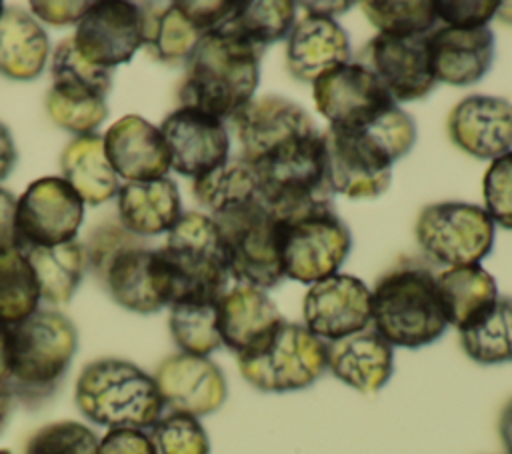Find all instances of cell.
<instances>
[{
	"instance_id": "obj_1",
	"label": "cell",
	"mask_w": 512,
	"mask_h": 454,
	"mask_svg": "<svg viewBox=\"0 0 512 454\" xmlns=\"http://www.w3.org/2000/svg\"><path fill=\"white\" fill-rule=\"evenodd\" d=\"M260 80V50L220 26L200 38L186 60L178 92L182 106L232 120L252 98Z\"/></svg>"
},
{
	"instance_id": "obj_2",
	"label": "cell",
	"mask_w": 512,
	"mask_h": 454,
	"mask_svg": "<svg viewBox=\"0 0 512 454\" xmlns=\"http://www.w3.org/2000/svg\"><path fill=\"white\" fill-rule=\"evenodd\" d=\"M372 328L394 348H424L448 328L436 276L416 262H402L370 290Z\"/></svg>"
},
{
	"instance_id": "obj_3",
	"label": "cell",
	"mask_w": 512,
	"mask_h": 454,
	"mask_svg": "<svg viewBox=\"0 0 512 454\" xmlns=\"http://www.w3.org/2000/svg\"><path fill=\"white\" fill-rule=\"evenodd\" d=\"M78 348V332L58 310L38 308L10 326V380L16 400L36 404L56 392Z\"/></svg>"
},
{
	"instance_id": "obj_4",
	"label": "cell",
	"mask_w": 512,
	"mask_h": 454,
	"mask_svg": "<svg viewBox=\"0 0 512 454\" xmlns=\"http://www.w3.org/2000/svg\"><path fill=\"white\" fill-rule=\"evenodd\" d=\"M74 402L84 418L110 428H150L164 410L150 374L122 358L88 362L74 388Z\"/></svg>"
},
{
	"instance_id": "obj_5",
	"label": "cell",
	"mask_w": 512,
	"mask_h": 454,
	"mask_svg": "<svg viewBox=\"0 0 512 454\" xmlns=\"http://www.w3.org/2000/svg\"><path fill=\"white\" fill-rule=\"evenodd\" d=\"M236 358L252 388L270 394L296 392L326 372V342L304 324L284 318Z\"/></svg>"
},
{
	"instance_id": "obj_6",
	"label": "cell",
	"mask_w": 512,
	"mask_h": 454,
	"mask_svg": "<svg viewBox=\"0 0 512 454\" xmlns=\"http://www.w3.org/2000/svg\"><path fill=\"white\" fill-rule=\"evenodd\" d=\"M278 220L284 278L310 286L338 274L350 254L352 234L332 200L312 202Z\"/></svg>"
},
{
	"instance_id": "obj_7",
	"label": "cell",
	"mask_w": 512,
	"mask_h": 454,
	"mask_svg": "<svg viewBox=\"0 0 512 454\" xmlns=\"http://www.w3.org/2000/svg\"><path fill=\"white\" fill-rule=\"evenodd\" d=\"M180 298H220L228 288L230 270L222 232L212 216L184 212L170 228L164 248Z\"/></svg>"
},
{
	"instance_id": "obj_8",
	"label": "cell",
	"mask_w": 512,
	"mask_h": 454,
	"mask_svg": "<svg viewBox=\"0 0 512 454\" xmlns=\"http://www.w3.org/2000/svg\"><path fill=\"white\" fill-rule=\"evenodd\" d=\"M214 222L224 238L230 278L262 290L284 280L280 220L260 198Z\"/></svg>"
},
{
	"instance_id": "obj_9",
	"label": "cell",
	"mask_w": 512,
	"mask_h": 454,
	"mask_svg": "<svg viewBox=\"0 0 512 454\" xmlns=\"http://www.w3.org/2000/svg\"><path fill=\"white\" fill-rule=\"evenodd\" d=\"M424 256L444 266H468L484 260L494 244V222L482 206L436 202L422 208L414 226Z\"/></svg>"
},
{
	"instance_id": "obj_10",
	"label": "cell",
	"mask_w": 512,
	"mask_h": 454,
	"mask_svg": "<svg viewBox=\"0 0 512 454\" xmlns=\"http://www.w3.org/2000/svg\"><path fill=\"white\" fill-rule=\"evenodd\" d=\"M260 200L286 216L318 200H332L324 182L322 134L296 140L252 164Z\"/></svg>"
},
{
	"instance_id": "obj_11",
	"label": "cell",
	"mask_w": 512,
	"mask_h": 454,
	"mask_svg": "<svg viewBox=\"0 0 512 454\" xmlns=\"http://www.w3.org/2000/svg\"><path fill=\"white\" fill-rule=\"evenodd\" d=\"M324 182L330 194L352 200L384 194L392 180L394 160L384 146L366 130L322 132Z\"/></svg>"
},
{
	"instance_id": "obj_12",
	"label": "cell",
	"mask_w": 512,
	"mask_h": 454,
	"mask_svg": "<svg viewBox=\"0 0 512 454\" xmlns=\"http://www.w3.org/2000/svg\"><path fill=\"white\" fill-rule=\"evenodd\" d=\"M316 110L338 130H362L396 106L390 92L362 62L336 66L312 82Z\"/></svg>"
},
{
	"instance_id": "obj_13",
	"label": "cell",
	"mask_w": 512,
	"mask_h": 454,
	"mask_svg": "<svg viewBox=\"0 0 512 454\" xmlns=\"http://www.w3.org/2000/svg\"><path fill=\"white\" fill-rule=\"evenodd\" d=\"M84 218V200L62 178L34 180L16 202L18 248L58 246L74 240Z\"/></svg>"
},
{
	"instance_id": "obj_14",
	"label": "cell",
	"mask_w": 512,
	"mask_h": 454,
	"mask_svg": "<svg viewBox=\"0 0 512 454\" xmlns=\"http://www.w3.org/2000/svg\"><path fill=\"white\" fill-rule=\"evenodd\" d=\"M234 134L240 146V158L250 166L272 152L318 134L310 114L294 100L266 94L252 98L234 118Z\"/></svg>"
},
{
	"instance_id": "obj_15",
	"label": "cell",
	"mask_w": 512,
	"mask_h": 454,
	"mask_svg": "<svg viewBox=\"0 0 512 454\" xmlns=\"http://www.w3.org/2000/svg\"><path fill=\"white\" fill-rule=\"evenodd\" d=\"M72 40L84 60L112 70L128 62L146 40L142 6L120 0L92 2Z\"/></svg>"
},
{
	"instance_id": "obj_16",
	"label": "cell",
	"mask_w": 512,
	"mask_h": 454,
	"mask_svg": "<svg viewBox=\"0 0 512 454\" xmlns=\"http://www.w3.org/2000/svg\"><path fill=\"white\" fill-rule=\"evenodd\" d=\"M102 280L116 304L138 314H154L176 298L174 274L162 252L142 244L118 252Z\"/></svg>"
},
{
	"instance_id": "obj_17",
	"label": "cell",
	"mask_w": 512,
	"mask_h": 454,
	"mask_svg": "<svg viewBox=\"0 0 512 454\" xmlns=\"http://www.w3.org/2000/svg\"><path fill=\"white\" fill-rule=\"evenodd\" d=\"M304 326L324 342H334L372 324L370 288L352 274H332L310 284L302 302Z\"/></svg>"
},
{
	"instance_id": "obj_18",
	"label": "cell",
	"mask_w": 512,
	"mask_h": 454,
	"mask_svg": "<svg viewBox=\"0 0 512 454\" xmlns=\"http://www.w3.org/2000/svg\"><path fill=\"white\" fill-rule=\"evenodd\" d=\"M160 134L170 154V168L182 176L200 178L230 158V134L222 120L180 106L170 112Z\"/></svg>"
},
{
	"instance_id": "obj_19",
	"label": "cell",
	"mask_w": 512,
	"mask_h": 454,
	"mask_svg": "<svg viewBox=\"0 0 512 454\" xmlns=\"http://www.w3.org/2000/svg\"><path fill=\"white\" fill-rule=\"evenodd\" d=\"M152 378L164 406L194 418L216 412L228 396L224 372L208 356L170 354L158 364Z\"/></svg>"
},
{
	"instance_id": "obj_20",
	"label": "cell",
	"mask_w": 512,
	"mask_h": 454,
	"mask_svg": "<svg viewBox=\"0 0 512 454\" xmlns=\"http://www.w3.org/2000/svg\"><path fill=\"white\" fill-rule=\"evenodd\" d=\"M362 62L390 92L394 102L420 100L436 86L426 36L376 34L362 50Z\"/></svg>"
},
{
	"instance_id": "obj_21",
	"label": "cell",
	"mask_w": 512,
	"mask_h": 454,
	"mask_svg": "<svg viewBox=\"0 0 512 454\" xmlns=\"http://www.w3.org/2000/svg\"><path fill=\"white\" fill-rule=\"evenodd\" d=\"M446 130L462 152L496 160L512 152V102L486 94L466 96L450 110Z\"/></svg>"
},
{
	"instance_id": "obj_22",
	"label": "cell",
	"mask_w": 512,
	"mask_h": 454,
	"mask_svg": "<svg viewBox=\"0 0 512 454\" xmlns=\"http://www.w3.org/2000/svg\"><path fill=\"white\" fill-rule=\"evenodd\" d=\"M102 138L106 158L118 178L126 182L166 178L170 154L160 128L146 118L138 114L122 116L112 122Z\"/></svg>"
},
{
	"instance_id": "obj_23",
	"label": "cell",
	"mask_w": 512,
	"mask_h": 454,
	"mask_svg": "<svg viewBox=\"0 0 512 454\" xmlns=\"http://www.w3.org/2000/svg\"><path fill=\"white\" fill-rule=\"evenodd\" d=\"M426 48L436 82L476 84L492 66L494 32L484 28L440 26L426 34Z\"/></svg>"
},
{
	"instance_id": "obj_24",
	"label": "cell",
	"mask_w": 512,
	"mask_h": 454,
	"mask_svg": "<svg viewBox=\"0 0 512 454\" xmlns=\"http://www.w3.org/2000/svg\"><path fill=\"white\" fill-rule=\"evenodd\" d=\"M326 370L342 384L374 394L394 372V348L372 328L326 342Z\"/></svg>"
},
{
	"instance_id": "obj_25",
	"label": "cell",
	"mask_w": 512,
	"mask_h": 454,
	"mask_svg": "<svg viewBox=\"0 0 512 454\" xmlns=\"http://www.w3.org/2000/svg\"><path fill=\"white\" fill-rule=\"evenodd\" d=\"M350 54V38L334 18L304 14L288 34L286 68L296 80L312 84L324 72L350 62Z\"/></svg>"
},
{
	"instance_id": "obj_26",
	"label": "cell",
	"mask_w": 512,
	"mask_h": 454,
	"mask_svg": "<svg viewBox=\"0 0 512 454\" xmlns=\"http://www.w3.org/2000/svg\"><path fill=\"white\" fill-rule=\"evenodd\" d=\"M284 316L266 290L234 282L218 298V328L222 344L234 354L244 352Z\"/></svg>"
},
{
	"instance_id": "obj_27",
	"label": "cell",
	"mask_w": 512,
	"mask_h": 454,
	"mask_svg": "<svg viewBox=\"0 0 512 454\" xmlns=\"http://www.w3.org/2000/svg\"><path fill=\"white\" fill-rule=\"evenodd\" d=\"M180 216V192L170 178L126 182L118 190L120 226L138 238L170 232Z\"/></svg>"
},
{
	"instance_id": "obj_28",
	"label": "cell",
	"mask_w": 512,
	"mask_h": 454,
	"mask_svg": "<svg viewBox=\"0 0 512 454\" xmlns=\"http://www.w3.org/2000/svg\"><path fill=\"white\" fill-rule=\"evenodd\" d=\"M60 168L62 178L90 206L108 202L120 190L118 176L104 152V138L98 134L72 138L62 150Z\"/></svg>"
},
{
	"instance_id": "obj_29",
	"label": "cell",
	"mask_w": 512,
	"mask_h": 454,
	"mask_svg": "<svg viewBox=\"0 0 512 454\" xmlns=\"http://www.w3.org/2000/svg\"><path fill=\"white\" fill-rule=\"evenodd\" d=\"M50 54L44 28L20 8H6L0 18V74L32 80L42 74Z\"/></svg>"
},
{
	"instance_id": "obj_30",
	"label": "cell",
	"mask_w": 512,
	"mask_h": 454,
	"mask_svg": "<svg viewBox=\"0 0 512 454\" xmlns=\"http://www.w3.org/2000/svg\"><path fill=\"white\" fill-rule=\"evenodd\" d=\"M448 326L458 330L482 318L498 300L494 276L478 264L446 268L436 276Z\"/></svg>"
},
{
	"instance_id": "obj_31",
	"label": "cell",
	"mask_w": 512,
	"mask_h": 454,
	"mask_svg": "<svg viewBox=\"0 0 512 454\" xmlns=\"http://www.w3.org/2000/svg\"><path fill=\"white\" fill-rule=\"evenodd\" d=\"M20 250L36 274L40 298L48 304H68L84 274V244L70 240L58 246H28Z\"/></svg>"
},
{
	"instance_id": "obj_32",
	"label": "cell",
	"mask_w": 512,
	"mask_h": 454,
	"mask_svg": "<svg viewBox=\"0 0 512 454\" xmlns=\"http://www.w3.org/2000/svg\"><path fill=\"white\" fill-rule=\"evenodd\" d=\"M192 194L212 218L230 214L260 198L254 168L240 156L228 158L218 168L202 174L192 184Z\"/></svg>"
},
{
	"instance_id": "obj_33",
	"label": "cell",
	"mask_w": 512,
	"mask_h": 454,
	"mask_svg": "<svg viewBox=\"0 0 512 454\" xmlns=\"http://www.w3.org/2000/svg\"><path fill=\"white\" fill-rule=\"evenodd\" d=\"M144 12V34L154 56L166 64L186 62L204 32L182 12L178 2L166 6L140 4Z\"/></svg>"
},
{
	"instance_id": "obj_34",
	"label": "cell",
	"mask_w": 512,
	"mask_h": 454,
	"mask_svg": "<svg viewBox=\"0 0 512 454\" xmlns=\"http://www.w3.org/2000/svg\"><path fill=\"white\" fill-rule=\"evenodd\" d=\"M168 328L180 352L210 356L222 346L218 298H180L172 302Z\"/></svg>"
},
{
	"instance_id": "obj_35",
	"label": "cell",
	"mask_w": 512,
	"mask_h": 454,
	"mask_svg": "<svg viewBox=\"0 0 512 454\" xmlns=\"http://www.w3.org/2000/svg\"><path fill=\"white\" fill-rule=\"evenodd\" d=\"M458 334L472 362L482 366L512 362V298H498L482 318Z\"/></svg>"
},
{
	"instance_id": "obj_36",
	"label": "cell",
	"mask_w": 512,
	"mask_h": 454,
	"mask_svg": "<svg viewBox=\"0 0 512 454\" xmlns=\"http://www.w3.org/2000/svg\"><path fill=\"white\" fill-rule=\"evenodd\" d=\"M296 6L292 0L238 2L234 14L222 26L262 50L290 34L296 24Z\"/></svg>"
},
{
	"instance_id": "obj_37",
	"label": "cell",
	"mask_w": 512,
	"mask_h": 454,
	"mask_svg": "<svg viewBox=\"0 0 512 454\" xmlns=\"http://www.w3.org/2000/svg\"><path fill=\"white\" fill-rule=\"evenodd\" d=\"M40 288L26 254L12 246L0 250V326H16L38 310Z\"/></svg>"
},
{
	"instance_id": "obj_38",
	"label": "cell",
	"mask_w": 512,
	"mask_h": 454,
	"mask_svg": "<svg viewBox=\"0 0 512 454\" xmlns=\"http://www.w3.org/2000/svg\"><path fill=\"white\" fill-rule=\"evenodd\" d=\"M112 86V70L90 64L80 56L72 36L64 38L52 56V90L66 96L104 98Z\"/></svg>"
},
{
	"instance_id": "obj_39",
	"label": "cell",
	"mask_w": 512,
	"mask_h": 454,
	"mask_svg": "<svg viewBox=\"0 0 512 454\" xmlns=\"http://www.w3.org/2000/svg\"><path fill=\"white\" fill-rule=\"evenodd\" d=\"M360 8L378 34L398 38L426 36L438 22L432 0H366Z\"/></svg>"
},
{
	"instance_id": "obj_40",
	"label": "cell",
	"mask_w": 512,
	"mask_h": 454,
	"mask_svg": "<svg viewBox=\"0 0 512 454\" xmlns=\"http://www.w3.org/2000/svg\"><path fill=\"white\" fill-rule=\"evenodd\" d=\"M152 454H210V438L198 418L170 412L150 426Z\"/></svg>"
},
{
	"instance_id": "obj_41",
	"label": "cell",
	"mask_w": 512,
	"mask_h": 454,
	"mask_svg": "<svg viewBox=\"0 0 512 454\" xmlns=\"http://www.w3.org/2000/svg\"><path fill=\"white\" fill-rule=\"evenodd\" d=\"M100 438L92 428L60 420L38 428L26 442L24 454H98Z\"/></svg>"
},
{
	"instance_id": "obj_42",
	"label": "cell",
	"mask_w": 512,
	"mask_h": 454,
	"mask_svg": "<svg viewBox=\"0 0 512 454\" xmlns=\"http://www.w3.org/2000/svg\"><path fill=\"white\" fill-rule=\"evenodd\" d=\"M46 110L52 122L76 136L94 134L108 116L106 100L102 98H68L54 90L46 96Z\"/></svg>"
},
{
	"instance_id": "obj_43",
	"label": "cell",
	"mask_w": 512,
	"mask_h": 454,
	"mask_svg": "<svg viewBox=\"0 0 512 454\" xmlns=\"http://www.w3.org/2000/svg\"><path fill=\"white\" fill-rule=\"evenodd\" d=\"M482 198L492 222L512 230V152L490 162L482 178Z\"/></svg>"
},
{
	"instance_id": "obj_44",
	"label": "cell",
	"mask_w": 512,
	"mask_h": 454,
	"mask_svg": "<svg viewBox=\"0 0 512 454\" xmlns=\"http://www.w3.org/2000/svg\"><path fill=\"white\" fill-rule=\"evenodd\" d=\"M366 130L384 146V150L390 154L394 162L406 156L416 142L414 118L398 104L386 110L370 126H366Z\"/></svg>"
},
{
	"instance_id": "obj_45",
	"label": "cell",
	"mask_w": 512,
	"mask_h": 454,
	"mask_svg": "<svg viewBox=\"0 0 512 454\" xmlns=\"http://www.w3.org/2000/svg\"><path fill=\"white\" fill-rule=\"evenodd\" d=\"M436 18L452 28H484L496 16L498 0H432Z\"/></svg>"
},
{
	"instance_id": "obj_46",
	"label": "cell",
	"mask_w": 512,
	"mask_h": 454,
	"mask_svg": "<svg viewBox=\"0 0 512 454\" xmlns=\"http://www.w3.org/2000/svg\"><path fill=\"white\" fill-rule=\"evenodd\" d=\"M134 244H140L138 236L130 234L122 226L102 224L94 232H90V238H88V242L84 246V250H86V264H90L102 276L106 266L110 264V260L118 252H122L128 246H134Z\"/></svg>"
},
{
	"instance_id": "obj_47",
	"label": "cell",
	"mask_w": 512,
	"mask_h": 454,
	"mask_svg": "<svg viewBox=\"0 0 512 454\" xmlns=\"http://www.w3.org/2000/svg\"><path fill=\"white\" fill-rule=\"evenodd\" d=\"M238 2H222V0H180L178 6L182 12L204 32L218 30L236 10Z\"/></svg>"
},
{
	"instance_id": "obj_48",
	"label": "cell",
	"mask_w": 512,
	"mask_h": 454,
	"mask_svg": "<svg viewBox=\"0 0 512 454\" xmlns=\"http://www.w3.org/2000/svg\"><path fill=\"white\" fill-rule=\"evenodd\" d=\"M98 454H152V446L144 430L110 428L98 442Z\"/></svg>"
},
{
	"instance_id": "obj_49",
	"label": "cell",
	"mask_w": 512,
	"mask_h": 454,
	"mask_svg": "<svg viewBox=\"0 0 512 454\" xmlns=\"http://www.w3.org/2000/svg\"><path fill=\"white\" fill-rule=\"evenodd\" d=\"M90 6H92V2H54V0H48V2L32 0L30 2L32 14L52 26L78 24Z\"/></svg>"
},
{
	"instance_id": "obj_50",
	"label": "cell",
	"mask_w": 512,
	"mask_h": 454,
	"mask_svg": "<svg viewBox=\"0 0 512 454\" xmlns=\"http://www.w3.org/2000/svg\"><path fill=\"white\" fill-rule=\"evenodd\" d=\"M16 198L12 192L0 188V250L2 248H18V232H16Z\"/></svg>"
},
{
	"instance_id": "obj_51",
	"label": "cell",
	"mask_w": 512,
	"mask_h": 454,
	"mask_svg": "<svg viewBox=\"0 0 512 454\" xmlns=\"http://www.w3.org/2000/svg\"><path fill=\"white\" fill-rule=\"evenodd\" d=\"M16 164V146L10 130L0 122V182L12 172Z\"/></svg>"
},
{
	"instance_id": "obj_52",
	"label": "cell",
	"mask_w": 512,
	"mask_h": 454,
	"mask_svg": "<svg viewBox=\"0 0 512 454\" xmlns=\"http://www.w3.org/2000/svg\"><path fill=\"white\" fill-rule=\"evenodd\" d=\"M298 6H302L306 10V14H312V16H324V18H334L336 14H342L346 12L352 2H326V0H312V2H298Z\"/></svg>"
},
{
	"instance_id": "obj_53",
	"label": "cell",
	"mask_w": 512,
	"mask_h": 454,
	"mask_svg": "<svg viewBox=\"0 0 512 454\" xmlns=\"http://www.w3.org/2000/svg\"><path fill=\"white\" fill-rule=\"evenodd\" d=\"M498 436L506 450V454H512V396L504 402L500 416H498Z\"/></svg>"
},
{
	"instance_id": "obj_54",
	"label": "cell",
	"mask_w": 512,
	"mask_h": 454,
	"mask_svg": "<svg viewBox=\"0 0 512 454\" xmlns=\"http://www.w3.org/2000/svg\"><path fill=\"white\" fill-rule=\"evenodd\" d=\"M10 380V326H0V384Z\"/></svg>"
},
{
	"instance_id": "obj_55",
	"label": "cell",
	"mask_w": 512,
	"mask_h": 454,
	"mask_svg": "<svg viewBox=\"0 0 512 454\" xmlns=\"http://www.w3.org/2000/svg\"><path fill=\"white\" fill-rule=\"evenodd\" d=\"M14 402H16V398H14L12 390H10V386L8 384H0V432L8 424V418H10L12 410H14Z\"/></svg>"
},
{
	"instance_id": "obj_56",
	"label": "cell",
	"mask_w": 512,
	"mask_h": 454,
	"mask_svg": "<svg viewBox=\"0 0 512 454\" xmlns=\"http://www.w3.org/2000/svg\"><path fill=\"white\" fill-rule=\"evenodd\" d=\"M496 16H498L504 24H512V0L500 2V4H498V10H496Z\"/></svg>"
},
{
	"instance_id": "obj_57",
	"label": "cell",
	"mask_w": 512,
	"mask_h": 454,
	"mask_svg": "<svg viewBox=\"0 0 512 454\" xmlns=\"http://www.w3.org/2000/svg\"><path fill=\"white\" fill-rule=\"evenodd\" d=\"M2 14H4V4L0 2V18H2Z\"/></svg>"
},
{
	"instance_id": "obj_58",
	"label": "cell",
	"mask_w": 512,
	"mask_h": 454,
	"mask_svg": "<svg viewBox=\"0 0 512 454\" xmlns=\"http://www.w3.org/2000/svg\"><path fill=\"white\" fill-rule=\"evenodd\" d=\"M0 454H12L10 450H0Z\"/></svg>"
}]
</instances>
